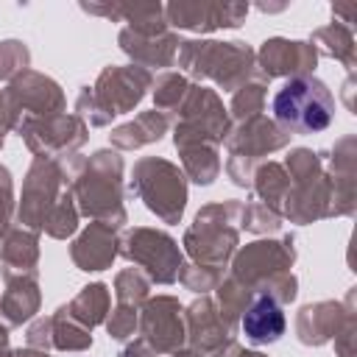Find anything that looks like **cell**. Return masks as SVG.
<instances>
[{
	"instance_id": "obj_1",
	"label": "cell",
	"mask_w": 357,
	"mask_h": 357,
	"mask_svg": "<svg viewBox=\"0 0 357 357\" xmlns=\"http://www.w3.org/2000/svg\"><path fill=\"white\" fill-rule=\"evenodd\" d=\"M273 117L296 134H315L329 128L335 117V98L324 81L312 75H296L273 95Z\"/></svg>"
},
{
	"instance_id": "obj_2",
	"label": "cell",
	"mask_w": 357,
	"mask_h": 357,
	"mask_svg": "<svg viewBox=\"0 0 357 357\" xmlns=\"http://www.w3.org/2000/svg\"><path fill=\"white\" fill-rule=\"evenodd\" d=\"M243 332L251 343H273L284 335V312L271 296H259L243 315Z\"/></svg>"
}]
</instances>
